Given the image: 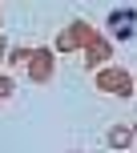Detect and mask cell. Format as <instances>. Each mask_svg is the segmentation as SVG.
Here are the masks:
<instances>
[{
  "instance_id": "cell-1",
  "label": "cell",
  "mask_w": 137,
  "mask_h": 153,
  "mask_svg": "<svg viewBox=\"0 0 137 153\" xmlns=\"http://www.w3.org/2000/svg\"><path fill=\"white\" fill-rule=\"evenodd\" d=\"M109 141L121 149V145H129V133H125V129H113V133H109Z\"/></svg>"
}]
</instances>
